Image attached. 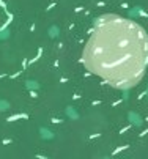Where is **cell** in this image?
<instances>
[{
	"instance_id": "1",
	"label": "cell",
	"mask_w": 148,
	"mask_h": 159,
	"mask_svg": "<svg viewBox=\"0 0 148 159\" xmlns=\"http://www.w3.org/2000/svg\"><path fill=\"white\" fill-rule=\"evenodd\" d=\"M81 63L114 88L135 87L148 68L147 30L118 14L101 16L85 44Z\"/></svg>"
},
{
	"instance_id": "4",
	"label": "cell",
	"mask_w": 148,
	"mask_h": 159,
	"mask_svg": "<svg viewBox=\"0 0 148 159\" xmlns=\"http://www.w3.org/2000/svg\"><path fill=\"white\" fill-rule=\"evenodd\" d=\"M10 107V104L8 102H5V101H0V110L3 112V110H7V109Z\"/></svg>"
},
{
	"instance_id": "3",
	"label": "cell",
	"mask_w": 148,
	"mask_h": 159,
	"mask_svg": "<svg viewBox=\"0 0 148 159\" xmlns=\"http://www.w3.org/2000/svg\"><path fill=\"white\" fill-rule=\"evenodd\" d=\"M40 131H41V134H43L44 139H52V137H54V135H52V132H49L47 129H44V128H41Z\"/></svg>"
},
{
	"instance_id": "6",
	"label": "cell",
	"mask_w": 148,
	"mask_h": 159,
	"mask_svg": "<svg viewBox=\"0 0 148 159\" xmlns=\"http://www.w3.org/2000/svg\"><path fill=\"white\" fill-rule=\"evenodd\" d=\"M52 123H55V125H57V123H61V120L60 118H52Z\"/></svg>"
},
{
	"instance_id": "2",
	"label": "cell",
	"mask_w": 148,
	"mask_h": 159,
	"mask_svg": "<svg viewBox=\"0 0 148 159\" xmlns=\"http://www.w3.org/2000/svg\"><path fill=\"white\" fill-rule=\"evenodd\" d=\"M27 118H28L27 113H16V115H13V117H8L7 121L8 123H13V121H16V120H27Z\"/></svg>"
},
{
	"instance_id": "7",
	"label": "cell",
	"mask_w": 148,
	"mask_h": 159,
	"mask_svg": "<svg viewBox=\"0 0 148 159\" xmlns=\"http://www.w3.org/2000/svg\"><path fill=\"white\" fill-rule=\"evenodd\" d=\"M20 74H22V71H17V73H16V74H13V76H11V77H13V79H14V77H17V76H20Z\"/></svg>"
},
{
	"instance_id": "8",
	"label": "cell",
	"mask_w": 148,
	"mask_h": 159,
	"mask_svg": "<svg viewBox=\"0 0 148 159\" xmlns=\"http://www.w3.org/2000/svg\"><path fill=\"white\" fill-rule=\"evenodd\" d=\"M36 158H40V159H49V158H46V156H41V154H38Z\"/></svg>"
},
{
	"instance_id": "5",
	"label": "cell",
	"mask_w": 148,
	"mask_h": 159,
	"mask_svg": "<svg viewBox=\"0 0 148 159\" xmlns=\"http://www.w3.org/2000/svg\"><path fill=\"white\" fill-rule=\"evenodd\" d=\"M27 87H28V88H32V87L36 88V87H38V84H36L35 80H27Z\"/></svg>"
}]
</instances>
